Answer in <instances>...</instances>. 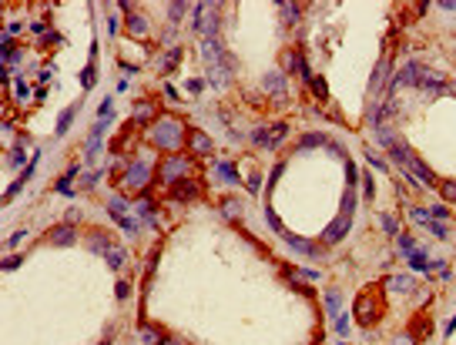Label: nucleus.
<instances>
[{
    "label": "nucleus",
    "mask_w": 456,
    "mask_h": 345,
    "mask_svg": "<svg viewBox=\"0 0 456 345\" xmlns=\"http://www.w3.org/2000/svg\"><path fill=\"white\" fill-rule=\"evenodd\" d=\"M151 141L158 144V148H165V151H174L178 144H181V124L178 121H171V117H165V121H158L151 131Z\"/></svg>",
    "instance_id": "f257e3e1"
},
{
    "label": "nucleus",
    "mask_w": 456,
    "mask_h": 345,
    "mask_svg": "<svg viewBox=\"0 0 456 345\" xmlns=\"http://www.w3.org/2000/svg\"><path fill=\"white\" fill-rule=\"evenodd\" d=\"M195 30L205 40L218 37V7L215 3H198L195 7Z\"/></svg>",
    "instance_id": "f03ea898"
},
{
    "label": "nucleus",
    "mask_w": 456,
    "mask_h": 345,
    "mask_svg": "<svg viewBox=\"0 0 456 345\" xmlns=\"http://www.w3.org/2000/svg\"><path fill=\"white\" fill-rule=\"evenodd\" d=\"M178 174H191V158H181V154H178V158H168V161L161 164V181H165V185H174ZM178 181H181V178H178Z\"/></svg>",
    "instance_id": "7ed1b4c3"
},
{
    "label": "nucleus",
    "mask_w": 456,
    "mask_h": 345,
    "mask_svg": "<svg viewBox=\"0 0 456 345\" xmlns=\"http://www.w3.org/2000/svg\"><path fill=\"white\" fill-rule=\"evenodd\" d=\"M148 178H151V168L144 164V161H134V164H128V171H124V188H131V191H138V188H144L148 185Z\"/></svg>",
    "instance_id": "20e7f679"
},
{
    "label": "nucleus",
    "mask_w": 456,
    "mask_h": 345,
    "mask_svg": "<svg viewBox=\"0 0 456 345\" xmlns=\"http://www.w3.org/2000/svg\"><path fill=\"white\" fill-rule=\"evenodd\" d=\"M419 71H423V67H419L416 60L402 64V67H399V74H396V80H393V97H396L402 87H413V84H419Z\"/></svg>",
    "instance_id": "39448f33"
},
{
    "label": "nucleus",
    "mask_w": 456,
    "mask_h": 345,
    "mask_svg": "<svg viewBox=\"0 0 456 345\" xmlns=\"http://www.w3.org/2000/svg\"><path fill=\"white\" fill-rule=\"evenodd\" d=\"M356 318H359V325H372L379 318V308H376V298L372 295H359L356 298Z\"/></svg>",
    "instance_id": "423d86ee"
},
{
    "label": "nucleus",
    "mask_w": 456,
    "mask_h": 345,
    "mask_svg": "<svg viewBox=\"0 0 456 345\" xmlns=\"http://www.w3.org/2000/svg\"><path fill=\"white\" fill-rule=\"evenodd\" d=\"M349 225H352V211H342L339 218H336V221L322 231V241H329V245H332V241H339L342 235L349 231Z\"/></svg>",
    "instance_id": "0eeeda50"
},
{
    "label": "nucleus",
    "mask_w": 456,
    "mask_h": 345,
    "mask_svg": "<svg viewBox=\"0 0 456 345\" xmlns=\"http://www.w3.org/2000/svg\"><path fill=\"white\" fill-rule=\"evenodd\" d=\"M108 211H111V218H114V221H117V225H121L124 231H138V221L124 214V201H121V198H111V205H108Z\"/></svg>",
    "instance_id": "6e6552de"
},
{
    "label": "nucleus",
    "mask_w": 456,
    "mask_h": 345,
    "mask_svg": "<svg viewBox=\"0 0 456 345\" xmlns=\"http://www.w3.org/2000/svg\"><path fill=\"white\" fill-rule=\"evenodd\" d=\"M74 238H77V231L71 228V225H57V228L47 231V241H51V245H60V248H64V245H74Z\"/></svg>",
    "instance_id": "1a4fd4ad"
},
{
    "label": "nucleus",
    "mask_w": 456,
    "mask_h": 345,
    "mask_svg": "<svg viewBox=\"0 0 456 345\" xmlns=\"http://www.w3.org/2000/svg\"><path fill=\"white\" fill-rule=\"evenodd\" d=\"M171 198H178V201H191V198H198V181H191V178H181V181H174V188H171Z\"/></svg>",
    "instance_id": "9d476101"
},
{
    "label": "nucleus",
    "mask_w": 456,
    "mask_h": 345,
    "mask_svg": "<svg viewBox=\"0 0 456 345\" xmlns=\"http://www.w3.org/2000/svg\"><path fill=\"white\" fill-rule=\"evenodd\" d=\"M419 87L423 91H433V94H443V80H439V74H433V71H419Z\"/></svg>",
    "instance_id": "9b49d317"
},
{
    "label": "nucleus",
    "mask_w": 456,
    "mask_h": 345,
    "mask_svg": "<svg viewBox=\"0 0 456 345\" xmlns=\"http://www.w3.org/2000/svg\"><path fill=\"white\" fill-rule=\"evenodd\" d=\"M87 245H91L94 251H101V255H108V251L114 248V241H111V235H108V231H91Z\"/></svg>",
    "instance_id": "f8f14e48"
},
{
    "label": "nucleus",
    "mask_w": 456,
    "mask_h": 345,
    "mask_svg": "<svg viewBox=\"0 0 456 345\" xmlns=\"http://www.w3.org/2000/svg\"><path fill=\"white\" fill-rule=\"evenodd\" d=\"M124 24H128V30H131L134 37L148 34V20H144V14H141V10H134V14H128V20H124Z\"/></svg>",
    "instance_id": "ddd939ff"
},
{
    "label": "nucleus",
    "mask_w": 456,
    "mask_h": 345,
    "mask_svg": "<svg viewBox=\"0 0 456 345\" xmlns=\"http://www.w3.org/2000/svg\"><path fill=\"white\" fill-rule=\"evenodd\" d=\"M265 91H268V94H275L279 101H285V77L282 74H268L265 77Z\"/></svg>",
    "instance_id": "4468645a"
},
{
    "label": "nucleus",
    "mask_w": 456,
    "mask_h": 345,
    "mask_svg": "<svg viewBox=\"0 0 456 345\" xmlns=\"http://www.w3.org/2000/svg\"><path fill=\"white\" fill-rule=\"evenodd\" d=\"M138 339H141L144 345H165V342H168L165 335H158V332H154V328H148V325L138 328Z\"/></svg>",
    "instance_id": "2eb2a0df"
},
{
    "label": "nucleus",
    "mask_w": 456,
    "mask_h": 345,
    "mask_svg": "<svg viewBox=\"0 0 456 345\" xmlns=\"http://www.w3.org/2000/svg\"><path fill=\"white\" fill-rule=\"evenodd\" d=\"M191 151H198V154H208L211 151V141L201 131H191Z\"/></svg>",
    "instance_id": "dca6fc26"
},
{
    "label": "nucleus",
    "mask_w": 456,
    "mask_h": 345,
    "mask_svg": "<svg viewBox=\"0 0 456 345\" xmlns=\"http://www.w3.org/2000/svg\"><path fill=\"white\" fill-rule=\"evenodd\" d=\"M386 74H389V60L382 57V60H379V67L372 71V91H376V87H386Z\"/></svg>",
    "instance_id": "f3484780"
},
{
    "label": "nucleus",
    "mask_w": 456,
    "mask_h": 345,
    "mask_svg": "<svg viewBox=\"0 0 456 345\" xmlns=\"http://www.w3.org/2000/svg\"><path fill=\"white\" fill-rule=\"evenodd\" d=\"M413 278L409 275H396V278H389V288H396V292H413Z\"/></svg>",
    "instance_id": "a211bd4d"
},
{
    "label": "nucleus",
    "mask_w": 456,
    "mask_h": 345,
    "mask_svg": "<svg viewBox=\"0 0 456 345\" xmlns=\"http://www.w3.org/2000/svg\"><path fill=\"white\" fill-rule=\"evenodd\" d=\"M215 171H218V178H225V181H238V174H235V168L231 164H225V161H215Z\"/></svg>",
    "instance_id": "6ab92c4d"
},
{
    "label": "nucleus",
    "mask_w": 456,
    "mask_h": 345,
    "mask_svg": "<svg viewBox=\"0 0 456 345\" xmlns=\"http://www.w3.org/2000/svg\"><path fill=\"white\" fill-rule=\"evenodd\" d=\"M104 258H108V265H111L114 271H117V268H124V251H121V248H111L108 255H104Z\"/></svg>",
    "instance_id": "aec40b11"
},
{
    "label": "nucleus",
    "mask_w": 456,
    "mask_h": 345,
    "mask_svg": "<svg viewBox=\"0 0 456 345\" xmlns=\"http://www.w3.org/2000/svg\"><path fill=\"white\" fill-rule=\"evenodd\" d=\"M279 137L282 134H268V128H262V131H255V144H279Z\"/></svg>",
    "instance_id": "412c9836"
},
{
    "label": "nucleus",
    "mask_w": 456,
    "mask_h": 345,
    "mask_svg": "<svg viewBox=\"0 0 456 345\" xmlns=\"http://www.w3.org/2000/svg\"><path fill=\"white\" fill-rule=\"evenodd\" d=\"M151 117H154L151 104H134V121H151Z\"/></svg>",
    "instance_id": "4be33fe9"
},
{
    "label": "nucleus",
    "mask_w": 456,
    "mask_h": 345,
    "mask_svg": "<svg viewBox=\"0 0 456 345\" xmlns=\"http://www.w3.org/2000/svg\"><path fill=\"white\" fill-rule=\"evenodd\" d=\"M409 265H413L416 271H426V268H429V262H426V255H423V251H413V255H409Z\"/></svg>",
    "instance_id": "5701e85b"
},
{
    "label": "nucleus",
    "mask_w": 456,
    "mask_h": 345,
    "mask_svg": "<svg viewBox=\"0 0 456 345\" xmlns=\"http://www.w3.org/2000/svg\"><path fill=\"white\" fill-rule=\"evenodd\" d=\"M94 80H97V71H94V64H91V67H87V71L81 74V84H84V91H91V87H94Z\"/></svg>",
    "instance_id": "b1692460"
},
{
    "label": "nucleus",
    "mask_w": 456,
    "mask_h": 345,
    "mask_svg": "<svg viewBox=\"0 0 456 345\" xmlns=\"http://www.w3.org/2000/svg\"><path fill=\"white\" fill-rule=\"evenodd\" d=\"M315 144H325V134H305L299 141V148H315Z\"/></svg>",
    "instance_id": "393cba45"
},
{
    "label": "nucleus",
    "mask_w": 456,
    "mask_h": 345,
    "mask_svg": "<svg viewBox=\"0 0 456 345\" xmlns=\"http://www.w3.org/2000/svg\"><path fill=\"white\" fill-rule=\"evenodd\" d=\"M439 191H443L446 201H456V181H443V185H439Z\"/></svg>",
    "instance_id": "a878e982"
},
{
    "label": "nucleus",
    "mask_w": 456,
    "mask_h": 345,
    "mask_svg": "<svg viewBox=\"0 0 456 345\" xmlns=\"http://www.w3.org/2000/svg\"><path fill=\"white\" fill-rule=\"evenodd\" d=\"M71 121H74V111H64V114H60V121H57V134H64V131L71 128Z\"/></svg>",
    "instance_id": "bb28decb"
},
{
    "label": "nucleus",
    "mask_w": 456,
    "mask_h": 345,
    "mask_svg": "<svg viewBox=\"0 0 456 345\" xmlns=\"http://www.w3.org/2000/svg\"><path fill=\"white\" fill-rule=\"evenodd\" d=\"M178 57H181V51H171L168 57L161 60V71H171V67H174V64H178Z\"/></svg>",
    "instance_id": "cd10ccee"
},
{
    "label": "nucleus",
    "mask_w": 456,
    "mask_h": 345,
    "mask_svg": "<svg viewBox=\"0 0 456 345\" xmlns=\"http://www.w3.org/2000/svg\"><path fill=\"white\" fill-rule=\"evenodd\" d=\"M312 87H315V94L322 97V101L329 97V87H325V80H322V77H312Z\"/></svg>",
    "instance_id": "c85d7f7f"
},
{
    "label": "nucleus",
    "mask_w": 456,
    "mask_h": 345,
    "mask_svg": "<svg viewBox=\"0 0 456 345\" xmlns=\"http://www.w3.org/2000/svg\"><path fill=\"white\" fill-rule=\"evenodd\" d=\"M185 10H188V3H171V20L178 24V20L185 17Z\"/></svg>",
    "instance_id": "c756f323"
},
{
    "label": "nucleus",
    "mask_w": 456,
    "mask_h": 345,
    "mask_svg": "<svg viewBox=\"0 0 456 345\" xmlns=\"http://www.w3.org/2000/svg\"><path fill=\"white\" fill-rule=\"evenodd\" d=\"M399 248H402V251H409V255H413V251H416V241H413L409 235H399Z\"/></svg>",
    "instance_id": "7c9ffc66"
},
{
    "label": "nucleus",
    "mask_w": 456,
    "mask_h": 345,
    "mask_svg": "<svg viewBox=\"0 0 456 345\" xmlns=\"http://www.w3.org/2000/svg\"><path fill=\"white\" fill-rule=\"evenodd\" d=\"M426 228L433 231V238H446V228H443V225H439V221H429V225H426Z\"/></svg>",
    "instance_id": "2f4dec72"
},
{
    "label": "nucleus",
    "mask_w": 456,
    "mask_h": 345,
    "mask_svg": "<svg viewBox=\"0 0 456 345\" xmlns=\"http://www.w3.org/2000/svg\"><path fill=\"white\" fill-rule=\"evenodd\" d=\"M382 228L389 231V235H396V218L393 214H382Z\"/></svg>",
    "instance_id": "473e14b6"
},
{
    "label": "nucleus",
    "mask_w": 456,
    "mask_h": 345,
    "mask_svg": "<svg viewBox=\"0 0 456 345\" xmlns=\"http://www.w3.org/2000/svg\"><path fill=\"white\" fill-rule=\"evenodd\" d=\"M10 164H14V168H20V164H24V151H20V148H14V151H10Z\"/></svg>",
    "instance_id": "72a5a7b5"
},
{
    "label": "nucleus",
    "mask_w": 456,
    "mask_h": 345,
    "mask_svg": "<svg viewBox=\"0 0 456 345\" xmlns=\"http://www.w3.org/2000/svg\"><path fill=\"white\" fill-rule=\"evenodd\" d=\"M282 14H285V20H292L295 14H299V7H295V3H282Z\"/></svg>",
    "instance_id": "f704fd0d"
},
{
    "label": "nucleus",
    "mask_w": 456,
    "mask_h": 345,
    "mask_svg": "<svg viewBox=\"0 0 456 345\" xmlns=\"http://www.w3.org/2000/svg\"><path fill=\"white\" fill-rule=\"evenodd\" d=\"M366 158H369V161H372V164H376V168H386V161H382L379 154L372 151V148H369V151H366Z\"/></svg>",
    "instance_id": "c9c22d12"
},
{
    "label": "nucleus",
    "mask_w": 456,
    "mask_h": 345,
    "mask_svg": "<svg viewBox=\"0 0 456 345\" xmlns=\"http://www.w3.org/2000/svg\"><path fill=\"white\" fill-rule=\"evenodd\" d=\"M433 218H450V208H446V205H436V208H433Z\"/></svg>",
    "instance_id": "e433bc0d"
},
{
    "label": "nucleus",
    "mask_w": 456,
    "mask_h": 345,
    "mask_svg": "<svg viewBox=\"0 0 456 345\" xmlns=\"http://www.w3.org/2000/svg\"><path fill=\"white\" fill-rule=\"evenodd\" d=\"M128 295H131V285H128V282H121V285H117V298H128Z\"/></svg>",
    "instance_id": "4c0bfd02"
},
{
    "label": "nucleus",
    "mask_w": 456,
    "mask_h": 345,
    "mask_svg": "<svg viewBox=\"0 0 456 345\" xmlns=\"http://www.w3.org/2000/svg\"><path fill=\"white\" fill-rule=\"evenodd\" d=\"M111 114V97H104V101H101V117H108Z\"/></svg>",
    "instance_id": "58836bf2"
},
{
    "label": "nucleus",
    "mask_w": 456,
    "mask_h": 345,
    "mask_svg": "<svg viewBox=\"0 0 456 345\" xmlns=\"http://www.w3.org/2000/svg\"><path fill=\"white\" fill-rule=\"evenodd\" d=\"M17 265H20V258H3V268H7V271H14Z\"/></svg>",
    "instance_id": "ea45409f"
},
{
    "label": "nucleus",
    "mask_w": 456,
    "mask_h": 345,
    "mask_svg": "<svg viewBox=\"0 0 456 345\" xmlns=\"http://www.w3.org/2000/svg\"><path fill=\"white\" fill-rule=\"evenodd\" d=\"M248 191H252V194L258 191V174H252V178H248Z\"/></svg>",
    "instance_id": "a19ab883"
},
{
    "label": "nucleus",
    "mask_w": 456,
    "mask_h": 345,
    "mask_svg": "<svg viewBox=\"0 0 456 345\" xmlns=\"http://www.w3.org/2000/svg\"><path fill=\"white\" fill-rule=\"evenodd\" d=\"M108 34H111V37L117 34V17H108Z\"/></svg>",
    "instance_id": "79ce46f5"
},
{
    "label": "nucleus",
    "mask_w": 456,
    "mask_h": 345,
    "mask_svg": "<svg viewBox=\"0 0 456 345\" xmlns=\"http://www.w3.org/2000/svg\"><path fill=\"white\" fill-rule=\"evenodd\" d=\"M336 328H339V332H345V328H349V322H345V315H336Z\"/></svg>",
    "instance_id": "37998d69"
},
{
    "label": "nucleus",
    "mask_w": 456,
    "mask_h": 345,
    "mask_svg": "<svg viewBox=\"0 0 456 345\" xmlns=\"http://www.w3.org/2000/svg\"><path fill=\"white\" fill-rule=\"evenodd\" d=\"M393 345H413V339L406 335V339H396V342H393Z\"/></svg>",
    "instance_id": "c03bdc74"
},
{
    "label": "nucleus",
    "mask_w": 456,
    "mask_h": 345,
    "mask_svg": "<svg viewBox=\"0 0 456 345\" xmlns=\"http://www.w3.org/2000/svg\"><path fill=\"white\" fill-rule=\"evenodd\" d=\"M450 94H453V97H456V84H453V87H450Z\"/></svg>",
    "instance_id": "a18cd8bd"
}]
</instances>
